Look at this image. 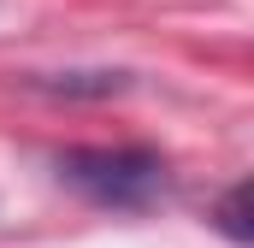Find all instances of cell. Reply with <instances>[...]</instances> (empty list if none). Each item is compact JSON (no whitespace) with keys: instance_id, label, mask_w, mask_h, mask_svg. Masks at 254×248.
<instances>
[{"instance_id":"obj_1","label":"cell","mask_w":254,"mask_h":248,"mask_svg":"<svg viewBox=\"0 0 254 248\" xmlns=\"http://www.w3.org/2000/svg\"><path fill=\"white\" fill-rule=\"evenodd\" d=\"M54 166L77 195H89L101 207H119V213H136V207L160 201L166 184H172L166 154L136 148V142H125V148H65Z\"/></svg>"},{"instance_id":"obj_3","label":"cell","mask_w":254,"mask_h":248,"mask_svg":"<svg viewBox=\"0 0 254 248\" xmlns=\"http://www.w3.org/2000/svg\"><path fill=\"white\" fill-rule=\"evenodd\" d=\"M213 225H219L237 248L254 243V225H249V184H231V189H225V201L213 207Z\"/></svg>"},{"instance_id":"obj_2","label":"cell","mask_w":254,"mask_h":248,"mask_svg":"<svg viewBox=\"0 0 254 248\" xmlns=\"http://www.w3.org/2000/svg\"><path fill=\"white\" fill-rule=\"evenodd\" d=\"M36 89H48V95H125L130 77L125 71H60V77H36Z\"/></svg>"}]
</instances>
